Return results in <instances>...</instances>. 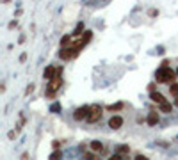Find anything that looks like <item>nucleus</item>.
<instances>
[{"label":"nucleus","mask_w":178,"mask_h":160,"mask_svg":"<svg viewBox=\"0 0 178 160\" xmlns=\"http://www.w3.org/2000/svg\"><path fill=\"white\" fill-rule=\"evenodd\" d=\"M155 77H157V82H159V84H175L173 80L176 77V71H171L169 68L162 66V68H159V71H157Z\"/></svg>","instance_id":"obj_1"},{"label":"nucleus","mask_w":178,"mask_h":160,"mask_svg":"<svg viewBox=\"0 0 178 160\" xmlns=\"http://www.w3.org/2000/svg\"><path fill=\"white\" fill-rule=\"evenodd\" d=\"M89 112H91V107L89 105H82V107H78V109L75 110L73 117H75V121H84V119H87Z\"/></svg>","instance_id":"obj_2"},{"label":"nucleus","mask_w":178,"mask_h":160,"mask_svg":"<svg viewBox=\"0 0 178 160\" xmlns=\"http://www.w3.org/2000/svg\"><path fill=\"white\" fill-rule=\"evenodd\" d=\"M100 117H102V107L100 105H91V112H89L86 121L87 123H96Z\"/></svg>","instance_id":"obj_3"},{"label":"nucleus","mask_w":178,"mask_h":160,"mask_svg":"<svg viewBox=\"0 0 178 160\" xmlns=\"http://www.w3.org/2000/svg\"><path fill=\"white\" fill-rule=\"evenodd\" d=\"M78 55V50H75V48H62L61 52H59V57L62 59V61H70V59H73V57H77Z\"/></svg>","instance_id":"obj_4"},{"label":"nucleus","mask_w":178,"mask_h":160,"mask_svg":"<svg viewBox=\"0 0 178 160\" xmlns=\"http://www.w3.org/2000/svg\"><path fill=\"white\" fill-rule=\"evenodd\" d=\"M123 125V117L121 116H112L109 119V128H112V130H118V128H121Z\"/></svg>","instance_id":"obj_5"},{"label":"nucleus","mask_w":178,"mask_h":160,"mask_svg":"<svg viewBox=\"0 0 178 160\" xmlns=\"http://www.w3.org/2000/svg\"><path fill=\"white\" fill-rule=\"evenodd\" d=\"M62 85V78L61 77H54L50 80V84H48V91H55L57 93V89Z\"/></svg>","instance_id":"obj_6"},{"label":"nucleus","mask_w":178,"mask_h":160,"mask_svg":"<svg viewBox=\"0 0 178 160\" xmlns=\"http://www.w3.org/2000/svg\"><path fill=\"white\" fill-rule=\"evenodd\" d=\"M150 98H151V101H155V103H159V105H164V103H167L166 101V98L160 94V93H157V91H153V93H150Z\"/></svg>","instance_id":"obj_7"},{"label":"nucleus","mask_w":178,"mask_h":160,"mask_svg":"<svg viewBox=\"0 0 178 160\" xmlns=\"http://www.w3.org/2000/svg\"><path fill=\"white\" fill-rule=\"evenodd\" d=\"M71 39H73L71 34L62 36V37H61V46H62V48H71V46H73V41H71Z\"/></svg>","instance_id":"obj_8"},{"label":"nucleus","mask_w":178,"mask_h":160,"mask_svg":"<svg viewBox=\"0 0 178 160\" xmlns=\"http://www.w3.org/2000/svg\"><path fill=\"white\" fill-rule=\"evenodd\" d=\"M57 75V68H54V66H48L46 69H45V73H43V77L46 78V80H52Z\"/></svg>","instance_id":"obj_9"},{"label":"nucleus","mask_w":178,"mask_h":160,"mask_svg":"<svg viewBox=\"0 0 178 160\" xmlns=\"http://www.w3.org/2000/svg\"><path fill=\"white\" fill-rule=\"evenodd\" d=\"M146 123H148L150 126H155L157 123H159V114H157V112H150V114H148V119H146Z\"/></svg>","instance_id":"obj_10"},{"label":"nucleus","mask_w":178,"mask_h":160,"mask_svg":"<svg viewBox=\"0 0 178 160\" xmlns=\"http://www.w3.org/2000/svg\"><path fill=\"white\" fill-rule=\"evenodd\" d=\"M91 149H93V151H102L103 144H102L100 141H91Z\"/></svg>","instance_id":"obj_11"},{"label":"nucleus","mask_w":178,"mask_h":160,"mask_svg":"<svg viewBox=\"0 0 178 160\" xmlns=\"http://www.w3.org/2000/svg\"><path fill=\"white\" fill-rule=\"evenodd\" d=\"M159 107H160V112H166V114L173 112V105L171 103H164V105H159Z\"/></svg>","instance_id":"obj_12"},{"label":"nucleus","mask_w":178,"mask_h":160,"mask_svg":"<svg viewBox=\"0 0 178 160\" xmlns=\"http://www.w3.org/2000/svg\"><path fill=\"white\" fill-rule=\"evenodd\" d=\"M91 37H93V32H91V30L84 32V34H82V41H84V45H87V43L91 41Z\"/></svg>","instance_id":"obj_13"},{"label":"nucleus","mask_w":178,"mask_h":160,"mask_svg":"<svg viewBox=\"0 0 178 160\" xmlns=\"http://www.w3.org/2000/svg\"><path fill=\"white\" fill-rule=\"evenodd\" d=\"M78 34H84V23L80 21V23H77L75 30H73V36H78Z\"/></svg>","instance_id":"obj_14"},{"label":"nucleus","mask_w":178,"mask_h":160,"mask_svg":"<svg viewBox=\"0 0 178 160\" xmlns=\"http://www.w3.org/2000/svg\"><path fill=\"white\" fill-rule=\"evenodd\" d=\"M123 109V103H116V105H109L107 107V110H110V112H114V110H121Z\"/></svg>","instance_id":"obj_15"},{"label":"nucleus","mask_w":178,"mask_h":160,"mask_svg":"<svg viewBox=\"0 0 178 160\" xmlns=\"http://www.w3.org/2000/svg\"><path fill=\"white\" fill-rule=\"evenodd\" d=\"M169 91H171L173 96H176V98H178V84H171V85H169Z\"/></svg>","instance_id":"obj_16"},{"label":"nucleus","mask_w":178,"mask_h":160,"mask_svg":"<svg viewBox=\"0 0 178 160\" xmlns=\"http://www.w3.org/2000/svg\"><path fill=\"white\" fill-rule=\"evenodd\" d=\"M130 151V148L128 146H119L118 148V155H123V153H128Z\"/></svg>","instance_id":"obj_17"},{"label":"nucleus","mask_w":178,"mask_h":160,"mask_svg":"<svg viewBox=\"0 0 178 160\" xmlns=\"http://www.w3.org/2000/svg\"><path fill=\"white\" fill-rule=\"evenodd\" d=\"M59 158H61V151H59V149H57V151H54V153H52L50 160H59Z\"/></svg>","instance_id":"obj_18"},{"label":"nucleus","mask_w":178,"mask_h":160,"mask_svg":"<svg viewBox=\"0 0 178 160\" xmlns=\"http://www.w3.org/2000/svg\"><path fill=\"white\" fill-rule=\"evenodd\" d=\"M148 16H151V18L159 16V9H150V11H148Z\"/></svg>","instance_id":"obj_19"},{"label":"nucleus","mask_w":178,"mask_h":160,"mask_svg":"<svg viewBox=\"0 0 178 160\" xmlns=\"http://www.w3.org/2000/svg\"><path fill=\"white\" fill-rule=\"evenodd\" d=\"M55 94H57L55 91H46V96H48L50 100H54V98H55Z\"/></svg>","instance_id":"obj_20"},{"label":"nucleus","mask_w":178,"mask_h":160,"mask_svg":"<svg viewBox=\"0 0 178 160\" xmlns=\"http://www.w3.org/2000/svg\"><path fill=\"white\" fill-rule=\"evenodd\" d=\"M30 93H34V85H32V84H30V85H29V87L25 89V94H27V96H29Z\"/></svg>","instance_id":"obj_21"},{"label":"nucleus","mask_w":178,"mask_h":160,"mask_svg":"<svg viewBox=\"0 0 178 160\" xmlns=\"http://www.w3.org/2000/svg\"><path fill=\"white\" fill-rule=\"evenodd\" d=\"M84 158H86V160H95L96 157L93 155V153H86V155H84Z\"/></svg>","instance_id":"obj_22"},{"label":"nucleus","mask_w":178,"mask_h":160,"mask_svg":"<svg viewBox=\"0 0 178 160\" xmlns=\"http://www.w3.org/2000/svg\"><path fill=\"white\" fill-rule=\"evenodd\" d=\"M50 110H52V112H59V110H61V105H59V103H57V105H52Z\"/></svg>","instance_id":"obj_23"},{"label":"nucleus","mask_w":178,"mask_h":160,"mask_svg":"<svg viewBox=\"0 0 178 160\" xmlns=\"http://www.w3.org/2000/svg\"><path fill=\"white\" fill-rule=\"evenodd\" d=\"M16 27H18V21H16V20H13V21H11V23H9V29H11V30H13V29H16Z\"/></svg>","instance_id":"obj_24"},{"label":"nucleus","mask_w":178,"mask_h":160,"mask_svg":"<svg viewBox=\"0 0 178 160\" xmlns=\"http://www.w3.org/2000/svg\"><path fill=\"white\" fill-rule=\"evenodd\" d=\"M7 137H9V139H16V132H14V130H11V132L7 133Z\"/></svg>","instance_id":"obj_25"},{"label":"nucleus","mask_w":178,"mask_h":160,"mask_svg":"<svg viewBox=\"0 0 178 160\" xmlns=\"http://www.w3.org/2000/svg\"><path fill=\"white\" fill-rule=\"evenodd\" d=\"M25 34H22V36H20V39H18V43H20V45H23V43H25Z\"/></svg>","instance_id":"obj_26"},{"label":"nucleus","mask_w":178,"mask_h":160,"mask_svg":"<svg viewBox=\"0 0 178 160\" xmlns=\"http://www.w3.org/2000/svg\"><path fill=\"white\" fill-rule=\"evenodd\" d=\"M109 160H121V155H118V153H116V155H112Z\"/></svg>","instance_id":"obj_27"},{"label":"nucleus","mask_w":178,"mask_h":160,"mask_svg":"<svg viewBox=\"0 0 178 160\" xmlns=\"http://www.w3.org/2000/svg\"><path fill=\"white\" fill-rule=\"evenodd\" d=\"M27 61V53H22V55H20V62H25Z\"/></svg>","instance_id":"obj_28"},{"label":"nucleus","mask_w":178,"mask_h":160,"mask_svg":"<svg viewBox=\"0 0 178 160\" xmlns=\"http://www.w3.org/2000/svg\"><path fill=\"white\" fill-rule=\"evenodd\" d=\"M135 160H148V157H144V155H137V157H135Z\"/></svg>","instance_id":"obj_29"},{"label":"nucleus","mask_w":178,"mask_h":160,"mask_svg":"<svg viewBox=\"0 0 178 160\" xmlns=\"http://www.w3.org/2000/svg\"><path fill=\"white\" fill-rule=\"evenodd\" d=\"M22 160H29V153H23V155H22Z\"/></svg>","instance_id":"obj_30"},{"label":"nucleus","mask_w":178,"mask_h":160,"mask_svg":"<svg viewBox=\"0 0 178 160\" xmlns=\"http://www.w3.org/2000/svg\"><path fill=\"white\" fill-rule=\"evenodd\" d=\"M9 2H11V0H4V4H9Z\"/></svg>","instance_id":"obj_31"},{"label":"nucleus","mask_w":178,"mask_h":160,"mask_svg":"<svg viewBox=\"0 0 178 160\" xmlns=\"http://www.w3.org/2000/svg\"><path fill=\"white\" fill-rule=\"evenodd\" d=\"M176 77H178V68H176Z\"/></svg>","instance_id":"obj_32"},{"label":"nucleus","mask_w":178,"mask_h":160,"mask_svg":"<svg viewBox=\"0 0 178 160\" xmlns=\"http://www.w3.org/2000/svg\"><path fill=\"white\" fill-rule=\"evenodd\" d=\"M95 160H100V158H95Z\"/></svg>","instance_id":"obj_33"}]
</instances>
